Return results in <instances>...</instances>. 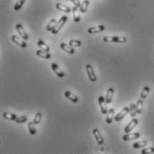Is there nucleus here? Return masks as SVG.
<instances>
[{"label": "nucleus", "instance_id": "10", "mask_svg": "<svg viewBox=\"0 0 154 154\" xmlns=\"http://www.w3.org/2000/svg\"><path fill=\"white\" fill-rule=\"evenodd\" d=\"M93 133V135H94V137L96 138V141H97V143L99 144V145H102L103 143H104V140L101 136V133H99V131L98 129H93L92 131Z\"/></svg>", "mask_w": 154, "mask_h": 154}, {"label": "nucleus", "instance_id": "13", "mask_svg": "<svg viewBox=\"0 0 154 154\" xmlns=\"http://www.w3.org/2000/svg\"><path fill=\"white\" fill-rule=\"evenodd\" d=\"M60 48H61L64 51L67 52L68 54H71V55H73V53L75 52L73 47H71L70 45H66L65 43H61V44H60Z\"/></svg>", "mask_w": 154, "mask_h": 154}, {"label": "nucleus", "instance_id": "7", "mask_svg": "<svg viewBox=\"0 0 154 154\" xmlns=\"http://www.w3.org/2000/svg\"><path fill=\"white\" fill-rule=\"evenodd\" d=\"M137 124H138V119H136V118H133V119H132L131 121L129 122V124L127 125L125 127V133H130L135 127L137 125Z\"/></svg>", "mask_w": 154, "mask_h": 154}, {"label": "nucleus", "instance_id": "3", "mask_svg": "<svg viewBox=\"0 0 154 154\" xmlns=\"http://www.w3.org/2000/svg\"><path fill=\"white\" fill-rule=\"evenodd\" d=\"M99 104L100 107V109H101V113L103 115H107L109 112V109L107 107V102H106V99H104L103 96H99Z\"/></svg>", "mask_w": 154, "mask_h": 154}, {"label": "nucleus", "instance_id": "4", "mask_svg": "<svg viewBox=\"0 0 154 154\" xmlns=\"http://www.w3.org/2000/svg\"><path fill=\"white\" fill-rule=\"evenodd\" d=\"M129 110H130V109L127 108V107H125V108H124L115 117H114V120H115L116 122H118V121H120V120H122L127 115V114L129 113Z\"/></svg>", "mask_w": 154, "mask_h": 154}, {"label": "nucleus", "instance_id": "21", "mask_svg": "<svg viewBox=\"0 0 154 154\" xmlns=\"http://www.w3.org/2000/svg\"><path fill=\"white\" fill-rule=\"evenodd\" d=\"M3 117L5 119H8V120H12V121H15L17 116L15 115V114H12V113H8V112H5L3 114Z\"/></svg>", "mask_w": 154, "mask_h": 154}, {"label": "nucleus", "instance_id": "1", "mask_svg": "<svg viewBox=\"0 0 154 154\" xmlns=\"http://www.w3.org/2000/svg\"><path fill=\"white\" fill-rule=\"evenodd\" d=\"M66 21H67V16L65 15V16H62L61 18H60L59 21L57 22L54 29L51 31V32L53 33V34H57V33H58V31L61 30V28L65 25V23H66Z\"/></svg>", "mask_w": 154, "mask_h": 154}, {"label": "nucleus", "instance_id": "11", "mask_svg": "<svg viewBox=\"0 0 154 154\" xmlns=\"http://www.w3.org/2000/svg\"><path fill=\"white\" fill-rule=\"evenodd\" d=\"M65 96L69 100H71L72 102H73V103L78 102V100H79L78 97H77L76 95L73 94V92H71L70 91H66L65 92Z\"/></svg>", "mask_w": 154, "mask_h": 154}, {"label": "nucleus", "instance_id": "32", "mask_svg": "<svg viewBox=\"0 0 154 154\" xmlns=\"http://www.w3.org/2000/svg\"><path fill=\"white\" fill-rule=\"evenodd\" d=\"M27 121V117L26 116H21V117H17L15 122L17 124H22V123H24Z\"/></svg>", "mask_w": 154, "mask_h": 154}, {"label": "nucleus", "instance_id": "34", "mask_svg": "<svg viewBox=\"0 0 154 154\" xmlns=\"http://www.w3.org/2000/svg\"><path fill=\"white\" fill-rule=\"evenodd\" d=\"M71 1L73 2V4L75 5V6H77L78 8H80V6H81V4H82V3H80L79 0H71Z\"/></svg>", "mask_w": 154, "mask_h": 154}, {"label": "nucleus", "instance_id": "2", "mask_svg": "<svg viewBox=\"0 0 154 154\" xmlns=\"http://www.w3.org/2000/svg\"><path fill=\"white\" fill-rule=\"evenodd\" d=\"M103 41H104L105 42L125 43V42H126V38H125V37H117V36H112V37L106 36V37L103 38Z\"/></svg>", "mask_w": 154, "mask_h": 154}, {"label": "nucleus", "instance_id": "20", "mask_svg": "<svg viewBox=\"0 0 154 154\" xmlns=\"http://www.w3.org/2000/svg\"><path fill=\"white\" fill-rule=\"evenodd\" d=\"M56 7H57L58 10L63 11V12H65V13H70V12L72 11V9L69 7V6L65 5H63V4H57Z\"/></svg>", "mask_w": 154, "mask_h": 154}, {"label": "nucleus", "instance_id": "12", "mask_svg": "<svg viewBox=\"0 0 154 154\" xmlns=\"http://www.w3.org/2000/svg\"><path fill=\"white\" fill-rule=\"evenodd\" d=\"M12 41H14L16 45L20 46L21 48H26V46H27V44H26L23 39H21L20 38H18L17 36L15 35H13L12 36Z\"/></svg>", "mask_w": 154, "mask_h": 154}, {"label": "nucleus", "instance_id": "5", "mask_svg": "<svg viewBox=\"0 0 154 154\" xmlns=\"http://www.w3.org/2000/svg\"><path fill=\"white\" fill-rule=\"evenodd\" d=\"M86 71L88 73V77L90 79L91 82H96L97 81V77L94 73V71L92 69V66L91 65H86Z\"/></svg>", "mask_w": 154, "mask_h": 154}, {"label": "nucleus", "instance_id": "18", "mask_svg": "<svg viewBox=\"0 0 154 154\" xmlns=\"http://www.w3.org/2000/svg\"><path fill=\"white\" fill-rule=\"evenodd\" d=\"M114 113H115V110L114 109H109V112L107 114V117H106V122L108 124H111L113 119H114Z\"/></svg>", "mask_w": 154, "mask_h": 154}, {"label": "nucleus", "instance_id": "23", "mask_svg": "<svg viewBox=\"0 0 154 154\" xmlns=\"http://www.w3.org/2000/svg\"><path fill=\"white\" fill-rule=\"evenodd\" d=\"M28 129L31 135H36L37 130L35 127V123L34 122H29L28 123Z\"/></svg>", "mask_w": 154, "mask_h": 154}, {"label": "nucleus", "instance_id": "19", "mask_svg": "<svg viewBox=\"0 0 154 154\" xmlns=\"http://www.w3.org/2000/svg\"><path fill=\"white\" fill-rule=\"evenodd\" d=\"M37 45H38V47H39V48L41 49V50H44V51H47V52H49V50H50L49 47L43 41H41V39H39V41H38Z\"/></svg>", "mask_w": 154, "mask_h": 154}, {"label": "nucleus", "instance_id": "17", "mask_svg": "<svg viewBox=\"0 0 154 154\" xmlns=\"http://www.w3.org/2000/svg\"><path fill=\"white\" fill-rule=\"evenodd\" d=\"M113 95H114L113 88H109L108 91H107V95H106V102H107V104H110L111 103V100L113 99Z\"/></svg>", "mask_w": 154, "mask_h": 154}, {"label": "nucleus", "instance_id": "29", "mask_svg": "<svg viewBox=\"0 0 154 154\" xmlns=\"http://www.w3.org/2000/svg\"><path fill=\"white\" fill-rule=\"evenodd\" d=\"M143 102L142 99L137 100L136 102V109H137V114H141L143 110Z\"/></svg>", "mask_w": 154, "mask_h": 154}, {"label": "nucleus", "instance_id": "15", "mask_svg": "<svg viewBox=\"0 0 154 154\" xmlns=\"http://www.w3.org/2000/svg\"><path fill=\"white\" fill-rule=\"evenodd\" d=\"M105 30V27L103 25H98L96 27H91L88 30V32L90 34H93V33H98V32H101Z\"/></svg>", "mask_w": 154, "mask_h": 154}, {"label": "nucleus", "instance_id": "31", "mask_svg": "<svg viewBox=\"0 0 154 154\" xmlns=\"http://www.w3.org/2000/svg\"><path fill=\"white\" fill-rule=\"evenodd\" d=\"M41 118H42V115H41V113L38 112V113H36V114H35V117H34V120H33V122L35 123V125H38V124L41 123Z\"/></svg>", "mask_w": 154, "mask_h": 154}, {"label": "nucleus", "instance_id": "6", "mask_svg": "<svg viewBox=\"0 0 154 154\" xmlns=\"http://www.w3.org/2000/svg\"><path fill=\"white\" fill-rule=\"evenodd\" d=\"M16 31H17V32L19 33V35L23 38V41H27V39H29V36H28L27 33L25 32V31H24V29H23V27L22 24L18 23V24L16 25Z\"/></svg>", "mask_w": 154, "mask_h": 154}, {"label": "nucleus", "instance_id": "22", "mask_svg": "<svg viewBox=\"0 0 154 154\" xmlns=\"http://www.w3.org/2000/svg\"><path fill=\"white\" fill-rule=\"evenodd\" d=\"M89 4H90L89 0H83L81 4V6H80V11H81L82 13H85L87 11V9H88Z\"/></svg>", "mask_w": 154, "mask_h": 154}, {"label": "nucleus", "instance_id": "30", "mask_svg": "<svg viewBox=\"0 0 154 154\" xmlns=\"http://www.w3.org/2000/svg\"><path fill=\"white\" fill-rule=\"evenodd\" d=\"M69 45L71 47H73H73H75V48H77V47H80L82 45V42L78 41V39H72V41H69Z\"/></svg>", "mask_w": 154, "mask_h": 154}, {"label": "nucleus", "instance_id": "9", "mask_svg": "<svg viewBox=\"0 0 154 154\" xmlns=\"http://www.w3.org/2000/svg\"><path fill=\"white\" fill-rule=\"evenodd\" d=\"M140 137V133H127L126 135H123V140L124 141H132L135 140Z\"/></svg>", "mask_w": 154, "mask_h": 154}, {"label": "nucleus", "instance_id": "8", "mask_svg": "<svg viewBox=\"0 0 154 154\" xmlns=\"http://www.w3.org/2000/svg\"><path fill=\"white\" fill-rule=\"evenodd\" d=\"M51 68H52V70L53 71H54L55 72V73H56V75L58 76V77H64L65 76V73L61 70V69H60V67H59V66L57 65V64H52L51 65Z\"/></svg>", "mask_w": 154, "mask_h": 154}, {"label": "nucleus", "instance_id": "24", "mask_svg": "<svg viewBox=\"0 0 154 154\" xmlns=\"http://www.w3.org/2000/svg\"><path fill=\"white\" fill-rule=\"evenodd\" d=\"M147 145V141H140V142H136L133 144V147L135 149H139V148H143V147Z\"/></svg>", "mask_w": 154, "mask_h": 154}, {"label": "nucleus", "instance_id": "16", "mask_svg": "<svg viewBox=\"0 0 154 154\" xmlns=\"http://www.w3.org/2000/svg\"><path fill=\"white\" fill-rule=\"evenodd\" d=\"M36 55L39 57H42L44 59H49L51 57V55L49 52L44 51V50H37L36 51Z\"/></svg>", "mask_w": 154, "mask_h": 154}, {"label": "nucleus", "instance_id": "25", "mask_svg": "<svg viewBox=\"0 0 154 154\" xmlns=\"http://www.w3.org/2000/svg\"><path fill=\"white\" fill-rule=\"evenodd\" d=\"M56 23H57L56 19H51L50 21H49V23H48V25H47L46 30L48 31H51L53 29H54V27H55Z\"/></svg>", "mask_w": 154, "mask_h": 154}, {"label": "nucleus", "instance_id": "33", "mask_svg": "<svg viewBox=\"0 0 154 154\" xmlns=\"http://www.w3.org/2000/svg\"><path fill=\"white\" fill-rule=\"evenodd\" d=\"M154 152V148L153 147H149V148L143 149L142 151V154H151Z\"/></svg>", "mask_w": 154, "mask_h": 154}, {"label": "nucleus", "instance_id": "14", "mask_svg": "<svg viewBox=\"0 0 154 154\" xmlns=\"http://www.w3.org/2000/svg\"><path fill=\"white\" fill-rule=\"evenodd\" d=\"M73 19H75V23H79L81 21V18H80V13H79V9L77 6H73Z\"/></svg>", "mask_w": 154, "mask_h": 154}, {"label": "nucleus", "instance_id": "26", "mask_svg": "<svg viewBox=\"0 0 154 154\" xmlns=\"http://www.w3.org/2000/svg\"><path fill=\"white\" fill-rule=\"evenodd\" d=\"M149 92H150V87L149 86H144L142 92H141V98H142V99L147 98V96L149 95Z\"/></svg>", "mask_w": 154, "mask_h": 154}, {"label": "nucleus", "instance_id": "28", "mask_svg": "<svg viewBox=\"0 0 154 154\" xmlns=\"http://www.w3.org/2000/svg\"><path fill=\"white\" fill-rule=\"evenodd\" d=\"M25 2V0H17V1L15 2V5H14V9L15 11H18L20 10L22 7H23V5Z\"/></svg>", "mask_w": 154, "mask_h": 154}, {"label": "nucleus", "instance_id": "27", "mask_svg": "<svg viewBox=\"0 0 154 154\" xmlns=\"http://www.w3.org/2000/svg\"><path fill=\"white\" fill-rule=\"evenodd\" d=\"M130 110H129V113H130V116L135 117L137 114V109H136V104H131L130 105Z\"/></svg>", "mask_w": 154, "mask_h": 154}]
</instances>
